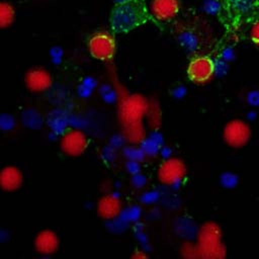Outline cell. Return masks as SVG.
I'll return each instance as SVG.
<instances>
[{
	"mask_svg": "<svg viewBox=\"0 0 259 259\" xmlns=\"http://www.w3.org/2000/svg\"><path fill=\"white\" fill-rule=\"evenodd\" d=\"M118 114L122 124V135L132 144H141L146 138L143 118L146 117L149 101L140 94L119 96Z\"/></svg>",
	"mask_w": 259,
	"mask_h": 259,
	"instance_id": "1",
	"label": "cell"
},
{
	"mask_svg": "<svg viewBox=\"0 0 259 259\" xmlns=\"http://www.w3.org/2000/svg\"><path fill=\"white\" fill-rule=\"evenodd\" d=\"M148 10L144 0H130L116 4L111 12L110 24L116 32H126L145 22Z\"/></svg>",
	"mask_w": 259,
	"mask_h": 259,
	"instance_id": "2",
	"label": "cell"
},
{
	"mask_svg": "<svg viewBox=\"0 0 259 259\" xmlns=\"http://www.w3.org/2000/svg\"><path fill=\"white\" fill-rule=\"evenodd\" d=\"M196 245L199 258L222 259L227 255L221 227L214 222H206L200 226L197 231Z\"/></svg>",
	"mask_w": 259,
	"mask_h": 259,
	"instance_id": "3",
	"label": "cell"
},
{
	"mask_svg": "<svg viewBox=\"0 0 259 259\" xmlns=\"http://www.w3.org/2000/svg\"><path fill=\"white\" fill-rule=\"evenodd\" d=\"M187 173V168L185 163L176 157H170L164 159V161L160 164L157 176L158 180L167 186L172 188H178L183 180L185 179Z\"/></svg>",
	"mask_w": 259,
	"mask_h": 259,
	"instance_id": "4",
	"label": "cell"
},
{
	"mask_svg": "<svg viewBox=\"0 0 259 259\" xmlns=\"http://www.w3.org/2000/svg\"><path fill=\"white\" fill-rule=\"evenodd\" d=\"M252 136L251 126L243 119L235 118L228 121L223 130V139L231 148L240 149L246 146Z\"/></svg>",
	"mask_w": 259,
	"mask_h": 259,
	"instance_id": "5",
	"label": "cell"
},
{
	"mask_svg": "<svg viewBox=\"0 0 259 259\" xmlns=\"http://www.w3.org/2000/svg\"><path fill=\"white\" fill-rule=\"evenodd\" d=\"M215 72L217 65L207 56H196L192 58L187 67L189 79L199 85L209 82L215 75Z\"/></svg>",
	"mask_w": 259,
	"mask_h": 259,
	"instance_id": "6",
	"label": "cell"
},
{
	"mask_svg": "<svg viewBox=\"0 0 259 259\" xmlns=\"http://www.w3.org/2000/svg\"><path fill=\"white\" fill-rule=\"evenodd\" d=\"M88 49L93 58L100 61H109L115 53V39L109 32L99 31L89 38Z\"/></svg>",
	"mask_w": 259,
	"mask_h": 259,
	"instance_id": "7",
	"label": "cell"
},
{
	"mask_svg": "<svg viewBox=\"0 0 259 259\" xmlns=\"http://www.w3.org/2000/svg\"><path fill=\"white\" fill-rule=\"evenodd\" d=\"M60 146L66 155L76 157L86 151L88 139L81 128L70 127L60 136Z\"/></svg>",
	"mask_w": 259,
	"mask_h": 259,
	"instance_id": "8",
	"label": "cell"
},
{
	"mask_svg": "<svg viewBox=\"0 0 259 259\" xmlns=\"http://www.w3.org/2000/svg\"><path fill=\"white\" fill-rule=\"evenodd\" d=\"M26 87L32 92H44L52 85V76L44 68L35 67L27 71L24 77Z\"/></svg>",
	"mask_w": 259,
	"mask_h": 259,
	"instance_id": "9",
	"label": "cell"
},
{
	"mask_svg": "<svg viewBox=\"0 0 259 259\" xmlns=\"http://www.w3.org/2000/svg\"><path fill=\"white\" fill-rule=\"evenodd\" d=\"M121 210L122 207L119 200L118 192H112L111 194H106L102 196L97 203L98 214L106 221L118 218Z\"/></svg>",
	"mask_w": 259,
	"mask_h": 259,
	"instance_id": "10",
	"label": "cell"
},
{
	"mask_svg": "<svg viewBox=\"0 0 259 259\" xmlns=\"http://www.w3.org/2000/svg\"><path fill=\"white\" fill-rule=\"evenodd\" d=\"M59 238L52 230H42L37 233L34 238L35 251L44 256L54 254L59 248Z\"/></svg>",
	"mask_w": 259,
	"mask_h": 259,
	"instance_id": "11",
	"label": "cell"
},
{
	"mask_svg": "<svg viewBox=\"0 0 259 259\" xmlns=\"http://www.w3.org/2000/svg\"><path fill=\"white\" fill-rule=\"evenodd\" d=\"M179 8L178 0H153L151 13L159 21H168L177 15Z\"/></svg>",
	"mask_w": 259,
	"mask_h": 259,
	"instance_id": "12",
	"label": "cell"
},
{
	"mask_svg": "<svg viewBox=\"0 0 259 259\" xmlns=\"http://www.w3.org/2000/svg\"><path fill=\"white\" fill-rule=\"evenodd\" d=\"M23 181V175L19 168L6 166L0 172V185L5 191L17 190Z\"/></svg>",
	"mask_w": 259,
	"mask_h": 259,
	"instance_id": "13",
	"label": "cell"
},
{
	"mask_svg": "<svg viewBox=\"0 0 259 259\" xmlns=\"http://www.w3.org/2000/svg\"><path fill=\"white\" fill-rule=\"evenodd\" d=\"M163 136L156 130H154L148 137H146L140 144L141 148L145 152L146 156H155L159 153L163 146Z\"/></svg>",
	"mask_w": 259,
	"mask_h": 259,
	"instance_id": "14",
	"label": "cell"
},
{
	"mask_svg": "<svg viewBox=\"0 0 259 259\" xmlns=\"http://www.w3.org/2000/svg\"><path fill=\"white\" fill-rule=\"evenodd\" d=\"M48 124L51 127V132L61 136L68 128V115L63 110L56 109L50 113Z\"/></svg>",
	"mask_w": 259,
	"mask_h": 259,
	"instance_id": "15",
	"label": "cell"
},
{
	"mask_svg": "<svg viewBox=\"0 0 259 259\" xmlns=\"http://www.w3.org/2000/svg\"><path fill=\"white\" fill-rule=\"evenodd\" d=\"M146 117H147L148 125L151 128H153V131L159 127L161 123V110H160L159 104L156 101L154 100L149 101Z\"/></svg>",
	"mask_w": 259,
	"mask_h": 259,
	"instance_id": "16",
	"label": "cell"
},
{
	"mask_svg": "<svg viewBox=\"0 0 259 259\" xmlns=\"http://www.w3.org/2000/svg\"><path fill=\"white\" fill-rule=\"evenodd\" d=\"M14 19V9L11 4L2 2L0 4V26L2 28L8 27Z\"/></svg>",
	"mask_w": 259,
	"mask_h": 259,
	"instance_id": "17",
	"label": "cell"
},
{
	"mask_svg": "<svg viewBox=\"0 0 259 259\" xmlns=\"http://www.w3.org/2000/svg\"><path fill=\"white\" fill-rule=\"evenodd\" d=\"M22 122L31 128H36L41 125L42 118L39 113L34 109H26L22 112Z\"/></svg>",
	"mask_w": 259,
	"mask_h": 259,
	"instance_id": "18",
	"label": "cell"
},
{
	"mask_svg": "<svg viewBox=\"0 0 259 259\" xmlns=\"http://www.w3.org/2000/svg\"><path fill=\"white\" fill-rule=\"evenodd\" d=\"M141 214H142L141 208L137 205H132V206L122 208L118 218L126 224L137 223L139 221V219L141 218Z\"/></svg>",
	"mask_w": 259,
	"mask_h": 259,
	"instance_id": "19",
	"label": "cell"
},
{
	"mask_svg": "<svg viewBox=\"0 0 259 259\" xmlns=\"http://www.w3.org/2000/svg\"><path fill=\"white\" fill-rule=\"evenodd\" d=\"M95 87H96V80L93 77L88 76V77H85L81 81L80 85L78 86L77 92H78L79 96L86 98L91 95V93L94 91Z\"/></svg>",
	"mask_w": 259,
	"mask_h": 259,
	"instance_id": "20",
	"label": "cell"
},
{
	"mask_svg": "<svg viewBox=\"0 0 259 259\" xmlns=\"http://www.w3.org/2000/svg\"><path fill=\"white\" fill-rule=\"evenodd\" d=\"M123 155L127 160H136L141 162L145 157L146 154L143 151V149L140 147H135V146H130L125 147L123 150Z\"/></svg>",
	"mask_w": 259,
	"mask_h": 259,
	"instance_id": "21",
	"label": "cell"
},
{
	"mask_svg": "<svg viewBox=\"0 0 259 259\" xmlns=\"http://www.w3.org/2000/svg\"><path fill=\"white\" fill-rule=\"evenodd\" d=\"M100 94L102 96V99L107 103H113L119 99L118 90L112 89V87H110L109 85H102L100 87Z\"/></svg>",
	"mask_w": 259,
	"mask_h": 259,
	"instance_id": "22",
	"label": "cell"
},
{
	"mask_svg": "<svg viewBox=\"0 0 259 259\" xmlns=\"http://www.w3.org/2000/svg\"><path fill=\"white\" fill-rule=\"evenodd\" d=\"M181 254L184 258L188 259H194V258H199L198 254V249L196 243L193 244L192 242H185L182 247H181Z\"/></svg>",
	"mask_w": 259,
	"mask_h": 259,
	"instance_id": "23",
	"label": "cell"
},
{
	"mask_svg": "<svg viewBox=\"0 0 259 259\" xmlns=\"http://www.w3.org/2000/svg\"><path fill=\"white\" fill-rule=\"evenodd\" d=\"M161 197V193L158 190H148L141 196V201L145 204H152L157 202Z\"/></svg>",
	"mask_w": 259,
	"mask_h": 259,
	"instance_id": "24",
	"label": "cell"
},
{
	"mask_svg": "<svg viewBox=\"0 0 259 259\" xmlns=\"http://www.w3.org/2000/svg\"><path fill=\"white\" fill-rule=\"evenodd\" d=\"M126 225L127 224L124 223L123 221H121L119 218H115V219L107 221V229L114 233L122 232L126 228Z\"/></svg>",
	"mask_w": 259,
	"mask_h": 259,
	"instance_id": "25",
	"label": "cell"
},
{
	"mask_svg": "<svg viewBox=\"0 0 259 259\" xmlns=\"http://www.w3.org/2000/svg\"><path fill=\"white\" fill-rule=\"evenodd\" d=\"M15 126V119L12 115L8 113H4L0 117V127L2 131L8 132L11 131Z\"/></svg>",
	"mask_w": 259,
	"mask_h": 259,
	"instance_id": "26",
	"label": "cell"
},
{
	"mask_svg": "<svg viewBox=\"0 0 259 259\" xmlns=\"http://www.w3.org/2000/svg\"><path fill=\"white\" fill-rule=\"evenodd\" d=\"M115 150L113 147H111L110 145H108L107 147L103 148L102 149V152H101V156L103 158L104 161H107V162H111L115 159L116 157V154H115Z\"/></svg>",
	"mask_w": 259,
	"mask_h": 259,
	"instance_id": "27",
	"label": "cell"
},
{
	"mask_svg": "<svg viewBox=\"0 0 259 259\" xmlns=\"http://www.w3.org/2000/svg\"><path fill=\"white\" fill-rule=\"evenodd\" d=\"M250 38L254 45L259 47V19L256 20L251 26Z\"/></svg>",
	"mask_w": 259,
	"mask_h": 259,
	"instance_id": "28",
	"label": "cell"
},
{
	"mask_svg": "<svg viewBox=\"0 0 259 259\" xmlns=\"http://www.w3.org/2000/svg\"><path fill=\"white\" fill-rule=\"evenodd\" d=\"M85 120L78 115H68V123L71 127L81 128L85 125Z\"/></svg>",
	"mask_w": 259,
	"mask_h": 259,
	"instance_id": "29",
	"label": "cell"
},
{
	"mask_svg": "<svg viewBox=\"0 0 259 259\" xmlns=\"http://www.w3.org/2000/svg\"><path fill=\"white\" fill-rule=\"evenodd\" d=\"M147 182V179H146V176L143 175L142 173H136V174H133L132 175V184L137 187V188H141L143 187Z\"/></svg>",
	"mask_w": 259,
	"mask_h": 259,
	"instance_id": "30",
	"label": "cell"
},
{
	"mask_svg": "<svg viewBox=\"0 0 259 259\" xmlns=\"http://www.w3.org/2000/svg\"><path fill=\"white\" fill-rule=\"evenodd\" d=\"M125 169L132 175L136 174V173H139L140 170H141L140 162L136 161V160H127V162L125 163Z\"/></svg>",
	"mask_w": 259,
	"mask_h": 259,
	"instance_id": "31",
	"label": "cell"
},
{
	"mask_svg": "<svg viewBox=\"0 0 259 259\" xmlns=\"http://www.w3.org/2000/svg\"><path fill=\"white\" fill-rule=\"evenodd\" d=\"M125 138L123 135H114L111 137L110 139V142H109V145L111 147H113L114 149H118L119 147L123 146L124 142H125Z\"/></svg>",
	"mask_w": 259,
	"mask_h": 259,
	"instance_id": "32",
	"label": "cell"
},
{
	"mask_svg": "<svg viewBox=\"0 0 259 259\" xmlns=\"http://www.w3.org/2000/svg\"><path fill=\"white\" fill-rule=\"evenodd\" d=\"M62 56H63V51L59 47H55L51 50V58L52 61L56 64H59L62 61Z\"/></svg>",
	"mask_w": 259,
	"mask_h": 259,
	"instance_id": "33",
	"label": "cell"
},
{
	"mask_svg": "<svg viewBox=\"0 0 259 259\" xmlns=\"http://www.w3.org/2000/svg\"><path fill=\"white\" fill-rule=\"evenodd\" d=\"M222 182L223 184L226 186V187H230L234 184L235 182V179H234V176L231 175V174H224L222 176Z\"/></svg>",
	"mask_w": 259,
	"mask_h": 259,
	"instance_id": "34",
	"label": "cell"
},
{
	"mask_svg": "<svg viewBox=\"0 0 259 259\" xmlns=\"http://www.w3.org/2000/svg\"><path fill=\"white\" fill-rule=\"evenodd\" d=\"M159 154H160L164 159H167V158L172 157V156H171V155H172V150H171L170 147L163 145V146L161 147L160 151H159Z\"/></svg>",
	"mask_w": 259,
	"mask_h": 259,
	"instance_id": "35",
	"label": "cell"
},
{
	"mask_svg": "<svg viewBox=\"0 0 259 259\" xmlns=\"http://www.w3.org/2000/svg\"><path fill=\"white\" fill-rule=\"evenodd\" d=\"M172 94L175 98H182L185 94V88L183 86H178V87H175L172 91Z\"/></svg>",
	"mask_w": 259,
	"mask_h": 259,
	"instance_id": "36",
	"label": "cell"
},
{
	"mask_svg": "<svg viewBox=\"0 0 259 259\" xmlns=\"http://www.w3.org/2000/svg\"><path fill=\"white\" fill-rule=\"evenodd\" d=\"M145 250H139V251H136L135 254L133 255V258L135 259H144V258H147L148 255L144 252Z\"/></svg>",
	"mask_w": 259,
	"mask_h": 259,
	"instance_id": "37",
	"label": "cell"
},
{
	"mask_svg": "<svg viewBox=\"0 0 259 259\" xmlns=\"http://www.w3.org/2000/svg\"><path fill=\"white\" fill-rule=\"evenodd\" d=\"M116 4H120V3H124V2H127L130 0H113Z\"/></svg>",
	"mask_w": 259,
	"mask_h": 259,
	"instance_id": "38",
	"label": "cell"
}]
</instances>
